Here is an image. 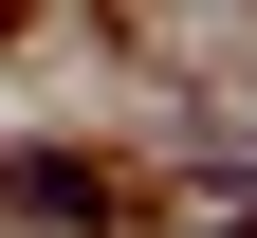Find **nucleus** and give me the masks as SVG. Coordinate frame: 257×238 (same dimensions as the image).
<instances>
[{"instance_id":"1","label":"nucleus","mask_w":257,"mask_h":238,"mask_svg":"<svg viewBox=\"0 0 257 238\" xmlns=\"http://www.w3.org/2000/svg\"><path fill=\"white\" fill-rule=\"evenodd\" d=\"M0 220H37V238H110V165H74V147H0Z\"/></svg>"}]
</instances>
